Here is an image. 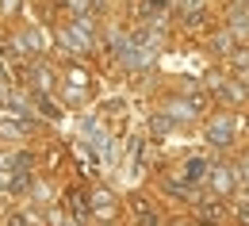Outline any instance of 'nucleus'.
<instances>
[{"label": "nucleus", "instance_id": "nucleus-4", "mask_svg": "<svg viewBox=\"0 0 249 226\" xmlns=\"http://www.w3.org/2000/svg\"><path fill=\"white\" fill-rule=\"evenodd\" d=\"M8 184H12V180H8V176H4V173H0V188H8Z\"/></svg>", "mask_w": 249, "mask_h": 226}, {"label": "nucleus", "instance_id": "nucleus-1", "mask_svg": "<svg viewBox=\"0 0 249 226\" xmlns=\"http://www.w3.org/2000/svg\"><path fill=\"white\" fill-rule=\"evenodd\" d=\"M207 138H211L215 146H230V138H234V123H230V119H215V123L207 127Z\"/></svg>", "mask_w": 249, "mask_h": 226}, {"label": "nucleus", "instance_id": "nucleus-3", "mask_svg": "<svg viewBox=\"0 0 249 226\" xmlns=\"http://www.w3.org/2000/svg\"><path fill=\"white\" fill-rule=\"evenodd\" d=\"M230 184H234L230 169H218V173H215V188H218V192H230Z\"/></svg>", "mask_w": 249, "mask_h": 226}, {"label": "nucleus", "instance_id": "nucleus-2", "mask_svg": "<svg viewBox=\"0 0 249 226\" xmlns=\"http://www.w3.org/2000/svg\"><path fill=\"white\" fill-rule=\"evenodd\" d=\"M203 169H207V161H199V157H196V161H188L184 165V180H188V184H192V180H199V176H203Z\"/></svg>", "mask_w": 249, "mask_h": 226}, {"label": "nucleus", "instance_id": "nucleus-5", "mask_svg": "<svg viewBox=\"0 0 249 226\" xmlns=\"http://www.w3.org/2000/svg\"><path fill=\"white\" fill-rule=\"evenodd\" d=\"M242 226H249V211H242Z\"/></svg>", "mask_w": 249, "mask_h": 226}]
</instances>
